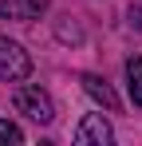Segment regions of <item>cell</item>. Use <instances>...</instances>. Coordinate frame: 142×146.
Masks as SVG:
<instances>
[{
	"label": "cell",
	"instance_id": "obj_1",
	"mask_svg": "<svg viewBox=\"0 0 142 146\" xmlns=\"http://www.w3.org/2000/svg\"><path fill=\"white\" fill-rule=\"evenodd\" d=\"M12 107H16L20 115H28L32 122H40V126H47V122L55 119V107H51L47 91H40V87H28V83L12 91Z\"/></svg>",
	"mask_w": 142,
	"mask_h": 146
},
{
	"label": "cell",
	"instance_id": "obj_2",
	"mask_svg": "<svg viewBox=\"0 0 142 146\" xmlns=\"http://www.w3.org/2000/svg\"><path fill=\"white\" fill-rule=\"evenodd\" d=\"M28 75H32V55L16 40L0 36V83H24Z\"/></svg>",
	"mask_w": 142,
	"mask_h": 146
},
{
	"label": "cell",
	"instance_id": "obj_3",
	"mask_svg": "<svg viewBox=\"0 0 142 146\" xmlns=\"http://www.w3.org/2000/svg\"><path fill=\"white\" fill-rule=\"evenodd\" d=\"M111 142H115V130L103 115H87L75 126V146H111Z\"/></svg>",
	"mask_w": 142,
	"mask_h": 146
},
{
	"label": "cell",
	"instance_id": "obj_4",
	"mask_svg": "<svg viewBox=\"0 0 142 146\" xmlns=\"http://www.w3.org/2000/svg\"><path fill=\"white\" fill-rule=\"evenodd\" d=\"M47 8V0H0V16L4 20H32Z\"/></svg>",
	"mask_w": 142,
	"mask_h": 146
},
{
	"label": "cell",
	"instance_id": "obj_5",
	"mask_svg": "<svg viewBox=\"0 0 142 146\" xmlns=\"http://www.w3.org/2000/svg\"><path fill=\"white\" fill-rule=\"evenodd\" d=\"M83 91H87L95 103H103L107 111H115V107H118V95L111 91V83H107V79H99V75H83Z\"/></svg>",
	"mask_w": 142,
	"mask_h": 146
},
{
	"label": "cell",
	"instance_id": "obj_6",
	"mask_svg": "<svg viewBox=\"0 0 142 146\" xmlns=\"http://www.w3.org/2000/svg\"><path fill=\"white\" fill-rule=\"evenodd\" d=\"M126 83H130V99L142 107V55L126 59Z\"/></svg>",
	"mask_w": 142,
	"mask_h": 146
},
{
	"label": "cell",
	"instance_id": "obj_7",
	"mask_svg": "<svg viewBox=\"0 0 142 146\" xmlns=\"http://www.w3.org/2000/svg\"><path fill=\"white\" fill-rule=\"evenodd\" d=\"M24 142V130L12 119H0V146H20Z\"/></svg>",
	"mask_w": 142,
	"mask_h": 146
}]
</instances>
